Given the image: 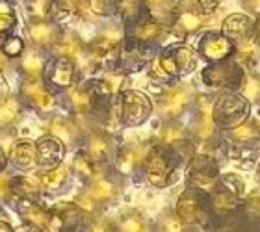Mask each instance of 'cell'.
Returning <instances> with one entry per match:
<instances>
[{
  "mask_svg": "<svg viewBox=\"0 0 260 232\" xmlns=\"http://www.w3.org/2000/svg\"><path fill=\"white\" fill-rule=\"evenodd\" d=\"M34 175L38 178L43 197H58V195L69 191L71 184L75 180V175L71 171L69 163L65 162L50 169H36Z\"/></svg>",
  "mask_w": 260,
  "mask_h": 232,
  "instance_id": "2e32d148",
  "label": "cell"
},
{
  "mask_svg": "<svg viewBox=\"0 0 260 232\" xmlns=\"http://www.w3.org/2000/svg\"><path fill=\"white\" fill-rule=\"evenodd\" d=\"M244 86H242V93H244V97L247 101H258L260 98V78L255 75H251L245 78L244 76V82H242Z\"/></svg>",
  "mask_w": 260,
  "mask_h": 232,
  "instance_id": "bcb514c9",
  "label": "cell"
},
{
  "mask_svg": "<svg viewBox=\"0 0 260 232\" xmlns=\"http://www.w3.org/2000/svg\"><path fill=\"white\" fill-rule=\"evenodd\" d=\"M180 163H182V156L175 149L152 143L147 149V154L141 163V171H143L147 184H151L152 188L164 189L175 182Z\"/></svg>",
  "mask_w": 260,
  "mask_h": 232,
  "instance_id": "6da1fadb",
  "label": "cell"
},
{
  "mask_svg": "<svg viewBox=\"0 0 260 232\" xmlns=\"http://www.w3.org/2000/svg\"><path fill=\"white\" fill-rule=\"evenodd\" d=\"M175 214L180 217V221L184 223L186 227L208 225V221H210V199L206 193L188 186L177 199Z\"/></svg>",
  "mask_w": 260,
  "mask_h": 232,
  "instance_id": "8992f818",
  "label": "cell"
},
{
  "mask_svg": "<svg viewBox=\"0 0 260 232\" xmlns=\"http://www.w3.org/2000/svg\"><path fill=\"white\" fill-rule=\"evenodd\" d=\"M99 98H101V95L97 93L93 76L82 78L78 84L69 87L67 91L60 93V110L78 119L86 128H89L91 126L89 117H91L93 110L97 106Z\"/></svg>",
  "mask_w": 260,
  "mask_h": 232,
  "instance_id": "3957f363",
  "label": "cell"
},
{
  "mask_svg": "<svg viewBox=\"0 0 260 232\" xmlns=\"http://www.w3.org/2000/svg\"><path fill=\"white\" fill-rule=\"evenodd\" d=\"M67 147L52 134L39 136L36 140V156H38V169H50L65 162Z\"/></svg>",
  "mask_w": 260,
  "mask_h": 232,
  "instance_id": "ac0fdd59",
  "label": "cell"
},
{
  "mask_svg": "<svg viewBox=\"0 0 260 232\" xmlns=\"http://www.w3.org/2000/svg\"><path fill=\"white\" fill-rule=\"evenodd\" d=\"M97 93L104 98H115L121 91L128 89V75L121 73L119 69H103L97 73V76H93Z\"/></svg>",
  "mask_w": 260,
  "mask_h": 232,
  "instance_id": "4316f807",
  "label": "cell"
},
{
  "mask_svg": "<svg viewBox=\"0 0 260 232\" xmlns=\"http://www.w3.org/2000/svg\"><path fill=\"white\" fill-rule=\"evenodd\" d=\"M147 145H140V143H128L123 145L121 149H117L112 163V169L115 173H119L121 177H130L134 175L138 169H141L143 158L147 154Z\"/></svg>",
  "mask_w": 260,
  "mask_h": 232,
  "instance_id": "7402d4cb",
  "label": "cell"
},
{
  "mask_svg": "<svg viewBox=\"0 0 260 232\" xmlns=\"http://www.w3.org/2000/svg\"><path fill=\"white\" fill-rule=\"evenodd\" d=\"M249 206H251V210L256 212V216H260V193H256V195L251 197Z\"/></svg>",
  "mask_w": 260,
  "mask_h": 232,
  "instance_id": "816d5d0a",
  "label": "cell"
},
{
  "mask_svg": "<svg viewBox=\"0 0 260 232\" xmlns=\"http://www.w3.org/2000/svg\"><path fill=\"white\" fill-rule=\"evenodd\" d=\"M219 184V163L212 154L191 156L188 168V186L210 195Z\"/></svg>",
  "mask_w": 260,
  "mask_h": 232,
  "instance_id": "7c38bea8",
  "label": "cell"
},
{
  "mask_svg": "<svg viewBox=\"0 0 260 232\" xmlns=\"http://www.w3.org/2000/svg\"><path fill=\"white\" fill-rule=\"evenodd\" d=\"M221 34L227 36L231 41H240V43H249L255 39V21L242 13H233L229 15L221 24Z\"/></svg>",
  "mask_w": 260,
  "mask_h": 232,
  "instance_id": "83f0119b",
  "label": "cell"
},
{
  "mask_svg": "<svg viewBox=\"0 0 260 232\" xmlns=\"http://www.w3.org/2000/svg\"><path fill=\"white\" fill-rule=\"evenodd\" d=\"M43 232H49V230H43Z\"/></svg>",
  "mask_w": 260,
  "mask_h": 232,
  "instance_id": "6f0895ef",
  "label": "cell"
},
{
  "mask_svg": "<svg viewBox=\"0 0 260 232\" xmlns=\"http://www.w3.org/2000/svg\"><path fill=\"white\" fill-rule=\"evenodd\" d=\"M8 165H10V162H8V151H6V147L0 143V173L8 171Z\"/></svg>",
  "mask_w": 260,
  "mask_h": 232,
  "instance_id": "f907efd6",
  "label": "cell"
},
{
  "mask_svg": "<svg viewBox=\"0 0 260 232\" xmlns=\"http://www.w3.org/2000/svg\"><path fill=\"white\" fill-rule=\"evenodd\" d=\"M52 0H24L28 19H49Z\"/></svg>",
  "mask_w": 260,
  "mask_h": 232,
  "instance_id": "7bdbcfd3",
  "label": "cell"
},
{
  "mask_svg": "<svg viewBox=\"0 0 260 232\" xmlns=\"http://www.w3.org/2000/svg\"><path fill=\"white\" fill-rule=\"evenodd\" d=\"M156 56L154 45H145L134 39L125 38L117 52V59H115V67L121 73L130 75V73H138V71L145 69L149 61Z\"/></svg>",
  "mask_w": 260,
  "mask_h": 232,
  "instance_id": "4fadbf2b",
  "label": "cell"
},
{
  "mask_svg": "<svg viewBox=\"0 0 260 232\" xmlns=\"http://www.w3.org/2000/svg\"><path fill=\"white\" fill-rule=\"evenodd\" d=\"M249 110L251 104L245 97H242L238 93H225L219 98H216L210 115L216 126L233 130L247 121Z\"/></svg>",
  "mask_w": 260,
  "mask_h": 232,
  "instance_id": "5b68a950",
  "label": "cell"
},
{
  "mask_svg": "<svg viewBox=\"0 0 260 232\" xmlns=\"http://www.w3.org/2000/svg\"><path fill=\"white\" fill-rule=\"evenodd\" d=\"M166 30H168V26L151 15L143 19L141 22H138V24H134V26L125 28V38L145 45H156L166 36Z\"/></svg>",
  "mask_w": 260,
  "mask_h": 232,
  "instance_id": "484cf974",
  "label": "cell"
},
{
  "mask_svg": "<svg viewBox=\"0 0 260 232\" xmlns=\"http://www.w3.org/2000/svg\"><path fill=\"white\" fill-rule=\"evenodd\" d=\"M24 114L26 108L17 93H0V132L13 130L24 119Z\"/></svg>",
  "mask_w": 260,
  "mask_h": 232,
  "instance_id": "d4e9b609",
  "label": "cell"
},
{
  "mask_svg": "<svg viewBox=\"0 0 260 232\" xmlns=\"http://www.w3.org/2000/svg\"><path fill=\"white\" fill-rule=\"evenodd\" d=\"M73 203H75V205L78 206V208H80V210L84 212L86 216H89V217H91V216H99V214H101V210H103V206L99 205L97 199H95V197H93V195L87 191L86 186H84V188H82L80 191L75 195Z\"/></svg>",
  "mask_w": 260,
  "mask_h": 232,
  "instance_id": "74e56055",
  "label": "cell"
},
{
  "mask_svg": "<svg viewBox=\"0 0 260 232\" xmlns=\"http://www.w3.org/2000/svg\"><path fill=\"white\" fill-rule=\"evenodd\" d=\"M186 225L180 221V217L173 212H166L160 216L156 223V232H184Z\"/></svg>",
  "mask_w": 260,
  "mask_h": 232,
  "instance_id": "60d3db41",
  "label": "cell"
},
{
  "mask_svg": "<svg viewBox=\"0 0 260 232\" xmlns=\"http://www.w3.org/2000/svg\"><path fill=\"white\" fill-rule=\"evenodd\" d=\"M80 149L91 158L93 162H97L99 165L112 168L115 152H117L119 147L115 143L114 134H110V132H106L103 128H97V126H89L84 132Z\"/></svg>",
  "mask_w": 260,
  "mask_h": 232,
  "instance_id": "9c48e42d",
  "label": "cell"
},
{
  "mask_svg": "<svg viewBox=\"0 0 260 232\" xmlns=\"http://www.w3.org/2000/svg\"><path fill=\"white\" fill-rule=\"evenodd\" d=\"M117 232H156V227H152L145 221V217L138 212H125L115 221Z\"/></svg>",
  "mask_w": 260,
  "mask_h": 232,
  "instance_id": "e575fe53",
  "label": "cell"
},
{
  "mask_svg": "<svg viewBox=\"0 0 260 232\" xmlns=\"http://www.w3.org/2000/svg\"><path fill=\"white\" fill-rule=\"evenodd\" d=\"M86 126L75 119L73 115L65 114V112H56L54 115H50L49 119H45V132L52 134L54 138L67 147V151H76L82 145V138L86 132Z\"/></svg>",
  "mask_w": 260,
  "mask_h": 232,
  "instance_id": "8fae6325",
  "label": "cell"
},
{
  "mask_svg": "<svg viewBox=\"0 0 260 232\" xmlns=\"http://www.w3.org/2000/svg\"><path fill=\"white\" fill-rule=\"evenodd\" d=\"M26 47H28L26 39L21 38V36H15V34H10V36L2 41L0 50H2V54L8 56L11 61H15V59L21 58L22 52L26 50Z\"/></svg>",
  "mask_w": 260,
  "mask_h": 232,
  "instance_id": "8d00e7d4",
  "label": "cell"
},
{
  "mask_svg": "<svg viewBox=\"0 0 260 232\" xmlns=\"http://www.w3.org/2000/svg\"><path fill=\"white\" fill-rule=\"evenodd\" d=\"M15 232H43V230H41V228L32 227V225H26V223H21V225L15 228Z\"/></svg>",
  "mask_w": 260,
  "mask_h": 232,
  "instance_id": "f5cc1de1",
  "label": "cell"
},
{
  "mask_svg": "<svg viewBox=\"0 0 260 232\" xmlns=\"http://www.w3.org/2000/svg\"><path fill=\"white\" fill-rule=\"evenodd\" d=\"M115 108H117L121 126L136 128L149 121V117L154 112V104L145 93L125 89L115 97Z\"/></svg>",
  "mask_w": 260,
  "mask_h": 232,
  "instance_id": "277c9868",
  "label": "cell"
},
{
  "mask_svg": "<svg viewBox=\"0 0 260 232\" xmlns=\"http://www.w3.org/2000/svg\"><path fill=\"white\" fill-rule=\"evenodd\" d=\"M10 180H11V175L8 171L4 173H0V210L4 208V206H10L13 205V193H11V186H10Z\"/></svg>",
  "mask_w": 260,
  "mask_h": 232,
  "instance_id": "7dc6e473",
  "label": "cell"
},
{
  "mask_svg": "<svg viewBox=\"0 0 260 232\" xmlns=\"http://www.w3.org/2000/svg\"><path fill=\"white\" fill-rule=\"evenodd\" d=\"M193 95L195 91L190 84H175L158 95L154 110L164 121H179L193 103Z\"/></svg>",
  "mask_w": 260,
  "mask_h": 232,
  "instance_id": "52a82bcc",
  "label": "cell"
},
{
  "mask_svg": "<svg viewBox=\"0 0 260 232\" xmlns=\"http://www.w3.org/2000/svg\"><path fill=\"white\" fill-rule=\"evenodd\" d=\"M244 4L249 8V10L256 11V13H260V0H244Z\"/></svg>",
  "mask_w": 260,
  "mask_h": 232,
  "instance_id": "11a10c76",
  "label": "cell"
},
{
  "mask_svg": "<svg viewBox=\"0 0 260 232\" xmlns=\"http://www.w3.org/2000/svg\"><path fill=\"white\" fill-rule=\"evenodd\" d=\"M244 71L234 61H216L203 69L201 78L208 87H225V89H238L244 82Z\"/></svg>",
  "mask_w": 260,
  "mask_h": 232,
  "instance_id": "9a60e30c",
  "label": "cell"
},
{
  "mask_svg": "<svg viewBox=\"0 0 260 232\" xmlns=\"http://www.w3.org/2000/svg\"><path fill=\"white\" fill-rule=\"evenodd\" d=\"M84 232H117V228H115V223L108 221L106 217L99 214V216H91L87 219Z\"/></svg>",
  "mask_w": 260,
  "mask_h": 232,
  "instance_id": "f6af8a7d",
  "label": "cell"
},
{
  "mask_svg": "<svg viewBox=\"0 0 260 232\" xmlns=\"http://www.w3.org/2000/svg\"><path fill=\"white\" fill-rule=\"evenodd\" d=\"M260 128L255 121H249V123H242L240 126L233 128V138L238 143H251L253 140H258Z\"/></svg>",
  "mask_w": 260,
  "mask_h": 232,
  "instance_id": "ab89813d",
  "label": "cell"
},
{
  "mask_svg": "<svg viewBox=\"0 0 260 232\" xmlns=\"http://www.w3.org/2000/svg\"><path fill=\"white\" fill-rule=\"evenodd\" d=\"M13 199H30V201H43V191L39 188V182L36 175H11L10 180Z\"/></svg>",
  "mask_w": 260,
  "mask_h": 232,
  "instance_id": "f546056e",
  "label": "cell"
},
{
  "mask_svg": "<svg viewBox=\"0 0 260 232\" xmlns=\"http://www.w3.org/2000/svg\"><path fill=\"white\" fill-rule=\"evenodd\" d=\"M0 232H15V227H13L8 219H2V217H0Z\"/></svg>",
  "mask_w": 260,
  "mask_h": 232,
  "instance_id": "db71d44e",
  "label": "cell"
},
{
  "mask_svg": "<svg viewBox=\"0 0 260 232\" xmlns=\"http://www.w3.org/2000/svg\"><path fill=\"white\" fill-rule=\"evenodd\" d=\"M197 52L205 59L216 63V61H223L229 59V56L234 52V43L227 36L217 32H208L199 39L197 45Z\"/></svg>",
  "mask_w": 260,
  "mask_h": 232,
  "instance_id": "44dd1931",
  "label": "cell"
},
{
  "mask_svg": "<svg viewBox=\"0 0 260 232\" xmlns=\"http://www.w3.org/2000/svg\"><path fill=\"white\" fill-rule=\"evenodd\" d=\"M182 141H188V130L179 121H164L154 138V143L162 147H175Z\"/></svg>",
  "mask_w": 260,
  "mask_h": 232,
  "instance_id": "d6a6232c",
  "label": "cell"
},
{
  "mask_svg": "<svg viewBox=\"0 0 260 232\" xmlns=\"http://www.w3.org/2000/svg\"><path fill=\"white\" fill-rule=\"evenodd\" d=\"M69 168L76 178H80L82 182L87 184L89 180H93V178L97 177L99 171L103 169V165L93 162L91 158L87 156L82 149H76V151H73V158H71L69 162Z\"/></svg>",
  "mask_w": 260,
  "mask_h": 232,
  "instance_id": "1f68e13d",
  "label": "cell"
},
{
  "mask_svg": "<svg viewBox=\"0 0 260 232\" xmlns=\"http://www.w3.org/2000/svg\"><path fill=\"white\" fill-rule=\"evenodd\" d=\"M8 151V162L17 171H32L38 169V156H36V140L30 138H13Z\"/></svg>",
  "mask_w": 260,
  "mask_h": 232,
  "instance_id": "d6986e66",
  "label": "cell"
},
{
  "mask_svg": "<svg viewBox=\"0 0 260 232\" xmlns=\"http://www.w3.org/2000/svg\"><path fill=\"white\" fill-rule=\"evenodd\" d=\"M13 210L19 216L21 223L32 225L36 228L47 230L50 219V206L45 205L43 201H30V199H15L13 201Z\"/></svg>",
  "mask_w": 260,
  "mask_h": 232,
  "instance_id": "ffe728a7",
  "label": "cell"
},
{
  "mask_svg": "<svg viewBox=\"0 0 260 232\" xmlns=\"http://www.w3.org/2000/svg\"><path fill=\"white\" fill-rule=\"evenodd\" d=\"M17 95L26 112H32L38 117L49 119L60 112V95L52 91L43 78H19Z\"/></svg>",
  "mask_w": 260,
  "mask_h": 232,
  "instance_id": "7a4b0ae2",
  "label": "cell"
},
{
  "mask_svg": "<svg viewBox=\"0 0 260 232\" xmlns=\"http://www.w3.org/2000/svg\"><path fill=\"white\" fill-rule=\"evenodd\" d=\"M87 191L97 199L101 206L114 205L123 193V184H121V175L115 173L112 168H103L99 175L87 184H84Z\"/></svg>",
  "mask_w": 260,
  "mask_h": 232,
  "instance_id": "5bb4252c",
  "label": "cell"
},
{
  "mask_svg": "<svg viewBox=\"0 0 260 232\" xmlns=\"http://www.w3.org/2000/svg\"><path fill=\"white\" fill-rule=\"evenodd\" d=\"M253 38H255V41H258L260 43V19L258 21H255V36H253Z\"/></svg>",
  "mask_w": 260,
  "mask_h": 232,
  "instance_id": "9f6ffc18",
  "label": "cell"
},
{
  "mask_svg": "<svg viewBox=\"0 0 260 232\" xmlns=\"http://www.w3.org/2000/svg\"><path fill=\"white\" fill-rule=\"evenodd\" d=\"M63 26L56 24L50 19H26V43L30 47L41 49L45 52H50V49L56 45L58 38H60Z\"/></svg>",
  "mask_w": 260,
  "mask_h": 232,
  "instance_id": "e0dca14e",
  "label": "cell"
},
{
  "mask_svg": "<svg viewBox=\"0 0 260 232\" xmlns=\"http://www.w3.org/2000/svg\"><path fill=\"white\" fill-rule=\"evenodd\" d=\"M168 28L175 36H182V38H184V36L199 32L201 28H203V17L195 15L191 11L175 8L168 21Z\"/></svg>",
  "mask_w": 260,
  "mask_h": 232,
  "instance_id": "f1b7e54d",
  "label": "cell"
},
{
  "mask_svg": "<svg viewBox=\"0 0 260 232\" xmlns=\"http://www.w3.org/2000/svg\"><path fill=\"white\" fill-rule=\"evenodd\" d=\"M151 11V15L158 21H162L164 17L169 21V17L173 13L175 10V0H143ZM164 22V21H162ZM164 24H168V22H164Z\"/></svg>",
  "mask_w": 260,
  "mask_h": 232,
  "instance_id": "f35d334b",
  "label": "cell"
},
{
  "mask_svg": "<svg viewBox=\"0 0 260 232\" xmlns=\"http://www.w3.org/2000/svg\"><path fill=\"white\" fill-rule=\"evenodd\" d=\"M41 78H43V82L52 91L60 95V93L67 91L69 87L75 86V84H78L84 76H82V73L75 65V61L61 58V56L49 54V59H47V65H45Z\"/></svg>",
  "mask_w": 260,
  "mask_h": 232,
  "instance_id": "30bf717a",
  "label": "cell"
},
{
  "mask_svg": "<svg viewBox=\"0 0 260 232\" xmlns=\"http://www.w3.org/2000/svg\"><path fill=\"white\" fill-rule=\"evenodd\" d=\"M214 126H216V124L212 121V115L208 114V112H203L193 126V134L197 136L199 140L208 141L212 138V134H214Z\"/></svg>",
  "mask_w": 260,
  "mask_h": 232,
  "instance_id": "ee69618b",
  "label": "cell"
},
{
  "mask_svg": "<svg viewBox=\"0 0 260 232\" xmlns=\"http://www.w3.org/2000/svg\"><path fill=\"white\" fill-rule=\"evenodd\" d=\"M19 24L17 6L13 0H0V45L10 34H15Z\"/></svg>",
  "mask_w": 260,
  "mask_h": 232,
  "instance_id": "836d02e7",
  "label": "cell"
},
{
  "mask_svg": "<svg viewBox=\"0 0 260 232\" xmlns=\"http://www.w3.org/2000/svg\"><path fill=\"white\" fill-rule=\"evenodd\" d=\"M219 4H221V0H179L180 10L191 11L199 17L212 15L219 8Z\"/></svg>",
  "mask_w": 260,
  "mask_h": 232,
  "instance_id": "d590c367",
  "label": "cell"
},
{
  "mask_svg": "<svg viewBox=\"0 0 260 232\" xmlns=\"http://www.w3.org/2000/svg\"><path fill=\"white\" fill-rule=\"evenodd\" d=\"M119 0H89V13L93 17H114Z\"/></svg>",
  "mask_w": 260,
  "mask_h": 232,
  "instance_id": "b9f144b4",
  "label": "cell"
},
{
  "mask_svg": "<svg viewBox=\"0 0 260 232\" xmlns=\"http://www.w3.org/2000/svg\"><path fill=\"white\" fill-rule=\"evenodd\" d=\"M47 59H49V52L28 45L21 58L15 59V73L19 75V78H41Z\"/></svg>",
  "mask_w": 260,
  "mask_h": 232,
  "instance_id": "cb8c5ba5",
  "label": "cell"
},
{
  "mask_svg": "<svg viewBox=\"0 0 260 232\" xmlns=\"http://www.w3.org/2000/svg\"><path fill=\"white\" fill-rule=\"evenodd\" d=\"M219 184L223 188L229 189L231 193H234L236 197L244 193V180L238 177V175H225V177H219Z\"/></svg>",
  "mask_w": 260,
  "mask_h": 232,
  "instance_id": "c3c4849f",
  "label": "cell"
},
{
  "mask_svg": "<svg viewBox=\"0 0 260 232\" xmlns=\"http://www.w3.org/2000/svg\"><path fill=\"white\" fill-rule=\"evenodd\" d=\"M156 59L171 80H179L182 76L193 73L197 67V50L191 49L190 45L175 43L160 50Z\"/></svg>",
  "mask_w": 260,
  "mask_h": 232,
  "instance_id": "ba28073f",
  "label": "cell"
},
{
  "mask_svg": "<svg viewBox=\"0 0 260 232\" xmlns=\"http://www.w3.org/2000/svg\"><path fill=\"white\" fill-rule=\"evenodd\" d=\"M115 15L119 17L123 28H130L141 22L143 19H147V17H151V11H149L143 0H119Z\"/></svg>",
  "mask_w": 260,
  "mask_h": 232,
  "instance_id": "4dcf8cb0",
  "label": "cell"
},
{
  "mask_svg": "<svg viewBox=\"0 0 260 232\" xmlns=\"http://www.w3.org/2000/svg\"><path fill=\"white\" fill-rule=\"evenodd\" d=\"M15 73V61H11L8 56L2 54L0 50V84H6V80Z\"/></svg>",
  "mask_w": 260,
  "mask_h": 232,
  "instance_id": "681fc988",
  "label": "cell"
},
{
  "mask_svg": "<svg viewBox=\"0 0 260 232\" xmlns=\"http://www.w3.org/2000/svg\"><path fill=\"white\" fill-rule=\"evenodd\" d=\"M89 13V0H52L49 19L60 26H67L73 19H86Z\"/></svg>",
  "mask_w": 260,
  "mask_h": 232,
  "instance_id": "603a6c76",
  "label": "cell"
}]
</instances>
